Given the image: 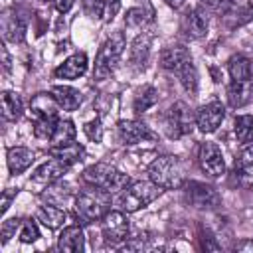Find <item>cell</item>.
I'll return each mask as SVG.
<instances>
[{
	"label": "cell",
	"mask_w": 253,
	"mask_h": 253,
	"mask_svg": "<svg viewBox=\"0 0 253 253\" xmlns=\"http://www.w3.org/2000/svg\"><path fill=\"white\" fill-rule=\"evenodd\" d=\"M83 180L89 186L99 188V190H103L107 194H119L121 190H125L130 184L126 174L119 172L113 164H107V162H97V164L85 168Z\"/></svg>",
	"instance_id": "1"
},
{
	"label": "cell",
	"mask_w": 253,
	"mask_h": 253,
	"mask_svg": "<svg viewBox=\"0 0 253 253\" xmlns=\"http://www.w3.org/2000/svg\"><path fill=\"white\" fill-rule=\"evenodd\" d=\"M162 188L156 186L152 180H136V182H130L125 190L119 192V206L123 211L126 213H132V211H138L140 208H146L150 202H154L158 196H160Z\"/></svg>",
	"instance_id": "2"
},
{
	"label": "cell",
	"mask_w": 253,
	"mask_h": 253,
	"mask_svg": "<svg viewBox=\"0 0 253 253\" xmlns=\"http://www.w3.org/2000/svg\"><path fill=\"white\" fill-rule=\"evenodd\" d=\"M125 36L123 32H115L99 49L95 57V67H93V79L95 81H105L113 75L123 51H125Z\"/></svg>",
	"instance_id": "3"
},
{
	"label": "cell",
	"mask_w": 253,
	"mask_h": 253,
	"mask_svg": "<svg viewBox=\"0 0 253 253\" xmlns=\"http://www.w3.org/2000/svg\"><path fill=\"white\" fill-rule=\"evenodd\" d=\"M148 178L162 190H178L184 182V170L176 156L164 154L152 160L148 166Z\"/></svg>",
	"instance_id": "4"
},
{
	"label": "cell",
	"mask_w": 253,
	"mask_h": 253,
	"mask_svg": "<svg viewBox=\"0 0 253 253\" xmlns=\"http://www.w3.org/2000/svg\"><path fill=\"white\" fill-rule=\"evenodd\" d=\"M75 211L83 223L101 221L111 211L109 210V194L99 188L95 192H81L75 198Z\"/></svg>",
	"instance_id": "5"
},
{
	"label": "cell",
	"mask_w": 253,
	"mask_h": 253,
	"mask_svg": "<svg viewBox=\"0 0 253 253\" xmlns=\"http://www.w3.org/2000/svg\"><path fill=\"white\" fill-rule=\"evenodd\" d=\"M162 123H164V130L168 132L170 138H180L188 132H192V126H194V117H192V111L186 103L178 101L174 103L162 117Z\"/></svg>",
	"instance_id": "6"
},
{
	"label": "cell",
	"mask_w": 253,
	"mask_h": 253,
	"mask_svg": "<svg viewBox=\"0 0 253 253\" xmlns=\"http://www.w3.org/2000/svg\"><path fill=\"white\" fill-rule=\"evenodd\" d=\"M69 170V164L53 158V160H47L43 162L30 178V188H34V192H42L45 186H51L55 184L65 172Z\"/></svg>",
	"instance_id": "7"
},
{
	"label": "cell",
	"mask_w": 253,
	"mask_h": 253,
	"mask_svg": "<svg viewBox=\"0 0 253 253\" xmlns=\"http://www.w3.org/2000/svg\"><path fill=\"white\" fill-rule=\"evenodd\" d=\"M198 160H200L202 170L208 176L219 178L225 174V160H223V154L215 142H202L200 150H198Z\"/></svg>",
	"instance_id": "8"
},
{
	"label": "cell",
	"mask_w": 253,
	"mask_h": 253,
	"mask_svg": "<svg viewBox=\"0 0 253 253\" xmlns=\"http://www.w3.org/2000/svg\"><path fill=\"white\" fill-rule=\"evenodd\" d=\"M101 221H103V237L107 243L119 245L121 241L126 239L130 225L125 211H109Z\"/></svg>",
	"instance_id": "9"
},
{
	"label": "cell",
	"mask_w": 253,
	"mask_h": 253,
	"mask_svg": "<svg viewBox=\"0 0 253 253\" xmlns=\"http://www.w3.org/2000/svg\"><path fill=\"white\" fill-rule=\"evenodd\" d=\"M186 196H188V202L194 208H200V210H213L221 202V198L215 192V188H211V186H208L204 182H190Z\"/></svg>",
	"instance_id": "10"
},
{
	"label": "cell",
	"mask_w": 253,
	"mask_h": 253,
	"mask_svg": "<svg viewBox=\"0 0 253 253\" xmlns=\"http://www.w3.org/2000/svg\"><path fill=\"white\" fill-rule=\"evenodd\" d=\"M117 136L123 144H138L144 140H154L156 134L138 121H119L117 123Z\"/></svg>",
	"instance_id": "11"
},
{
	"label": "cell",
	"mask_w": 253,
	"mask_h": 253,
	"mask_svg": "<svg viewBox=\"0 0 253 253\" xmlns=\"http://www.w3.org/2000/svg\"><path fill=\"white\" fill-rule=\"evenodd\" d=\"M223 119H225V107L219 101H211V103L200 107V111L196 115V125L204 134L215 132L217 126L223 123Z\"/></svg>",
	"instance_id": "12"
},
{
	"label": "cell",
	"mask_w": 253,
	"mask_h": 253,
	"mask_svg": "<svg viewBox=\"0 0 253 253\" xmlns=\"http://www.w3.org/2000/svg\"><path fill=\"white\" fill-rule=\"evenodd\" d=\"M182 32L186 38L190 40H200L208 34V18H206V12L200 10V8H194V10H188L184 16H182V24H180Z\"/></svg>",
	"instance_id": "13"
},
{
	"label": "cell",
	"mask_w": 253,
	"mask_h": 253,
	"mask_svg": "<svg viewBox=\"0 0 253 253\" xmlns=\"http://www.w3.org/2000/svg\"><path fill=\"white\" fill-rule=\"evenodd\" d=\"M2 34L8 42H22L26 38V18L14 10H6L2 14Z\"/></svg>",
	"instance_id": "14"
},
{
	"label": "cell",
	"mask_w": 253,
	"mask_h": 253,
	"mask_svg": "<svg viewBox=\"0 0 253 253\" xmlns=\"http://www.w3.org/2000/svg\"><path fill=\"white\" fill-rule=\"evenodd\" d=\"M59 109L61 107L51 93H36L30 101V111L36 117V121L38 119H55Z\"/></svg>",
	"instance_id": "15"
},
{
	"label": "cell",
	"mask_w": 253,
	"mask_h": 253,
	"mask_svg": "<svg viewBox=\"0 0 253 253\" xmlns=\"http://www.w3.org/2000/svg\"><path fill=\"white\" fill-rule=\"evenodd\" d=\"M87 63H89L87 55L83 51H79V53L69 55L53 73L57 79H77L87 71Z\"/></svg>",
	"instance_id": "16"
},
{
	"label": "cell",
	"mask_w": 253,
	"mask_h": 253,
	"mask_svg": "<svg viewBox=\"0 0 253 253\" xmlns=\"http://www.w3.org/2000/svg\"><path fill=\"white\" fill-rule=\"evenodd\" d=\"M85 247V237L79 225H67L63 227V231L57 237V249L59 251H69V253H77L83 251Z\"/></svg>",
	"instance_id": "17"
},
{
	"label": "cell",
	"mask_w": 253,
	"mask_h": 253,
	"mask_svg": "<svg viewBox=\"0 0 253 253\" xmlns=\"http://www.w3.org/2000/svg\"><path fill=\"white\" fill-rule=\"evenodd\" d=\"M235 176L241 186L249 188L253 186V144L241 150V154L235 160Z\"/></svg>",
	"instance_id": "18"
},
{
	"label": "cell",
	"mask_w": 253,
	"mask_h": 253,
	"mask_svg": "<svg viewBox=\"0 0 253 253\" xmlns=\"http://www.w3.org/2000/svg\"><path fill=\"white\" fill-rule=\"evenodd\" d=\"M192 59V55H190V51L184 47V45H172V47H166L164 51H162V55H160V65L164 67V69H168V71H178L186 61H190Z\"/></svg>",
	"instance_id": "19"
},
{
	"label": "cell",
	"mask_w": 253,
	"mask_h": 253,
	"mask_svg": "<svg viewBox=\"0 0 253 253\" xmlns=\"http://www.w3.org/2000/svg\"><path fill=\"white\" fill-rule=\"evenodd\" d=\"M8 168L10 172L16 176V174H22L24 170H28L34 162V152L26 146H12L8 150Z\"/></svg>",
	"instance_id": "20"
},
{
	"label": "cell",
	"mask_w": 253,
	"mask_h": 253,
	"mask_svg": "<svg viewBox=\"0 0 253 253\" xmlns=\"http://www.w3.org/2000/svg\"><path fill=\"white\" fill-rule=\"evenodd\" d=\"M36 219H38L42 225H45L47 229H57V227H61V225L65 223L67 215H65V211H63L61 208H57V206H53V204H43V206L38 208Z\"/></svg>",
	"instance_id": "21"
},
{
	"label": "cell",
	"mask_w": 253,
	"mask_h": 253,
	"mask_svg": "<svg viewBox=\"0 0 253 253\" xmlns=\"http://www.w3.org/2000/svg\"><path fill=\"white\" fill-rule=\"evenodd\" d=\"M150 57V36L142 34L132 42L130 47V65L134 69H144Z\"/></svg>",
	"instance_id": "22"
},
{
	"label": "cell",
	"mask_w": 253,
	"mask_h": 253,
	"mask_svg": "<svg viewBox=\"0 0 253 253\" xmlns=\"http://www.w3.org/2000/svg\"><path fill=\"white\" fill-rule=\"evenodd\" d=\"M253 99V85L251 81H233L227 87V101L231 107H243Z\"/></svg>",
	"instance_id": "23"
},
{
	"label": "cell",
	"mask_w": 253,
	"mask_h": 253,
	"mask_svg": "<svg viewBox=\"0 0 253 253\" xmlns=\"http://www.w3.org/2000/svg\"><path fill=\"white\" fill-rule=\"evenodd\" d=\"M152 16H154V10L150 6H136V8H130L125 16V26L132 32H138L142 28H146L150 22H152Z\"/></svg>",
	"instance_id": "24"
},
{
	"label": "cell",
	"mask_w": 253,
	"mask_h": 253,
	"mask_svg": "<svg viewBox=\"0 0 253 253\" xmlns=\"http://www.w3.org/2000/svg\"><path fill=\"white\" fill-rule=\"evenodd\" d=\"M51 95L55 97V101L63 111H75L81 105V93L67 85H55L51 89Z\"/></svg>",
	"instance_id": "25"
},
{
	"label": "cell",
	"mask_w": 253,
	"mask_h": 253,
	"mask_svg": "<svg viewBox=\"0 0 253 253\" xmlns=\"http://www.w3.org/2000/svg\"><path fill=\"white\" fill-rule=\"evenodd\" d=\"M49 156L65 162V164H73V162H79L83 160L85 156V148L79 144V142H69V144H61V146H51L49 148Z\"/></svg>",
	"instance_id": "26"
},
{
	"label": "cell",
	"mask_w": 253,
	"mask_h": 253,
	"mask_svg": "<svg viewBox=\"0 0 253 253\" xmlns=\"http://www.w3.org/2000/svg\"><path fill=\"white\" fill-rule=\"evenodd\" d=\"M227 69H229V75L233 81H251V77H253V65L241 53L233 55L227 61Z\"/></svg>",
	"instance_id": "27"
},
{
	"label": "cell",
	"mask_w": 253,
	"mask_h": 253,
	"mask_svg": "<svg viewBox=\"0 0 253 253\" xmlns=\"http://www.w3.org/2000/svg\"><path fill=\"white\" fill-rule=\"evenodd\" d=\"M22 99L14 91L2 93V115L6 121H18L22 117Z\"/></svg>",
	"instance_id": "28"
},
{
	"label": "cell",
	"mask_w": 253,
	"mask_h": 253,
	"mask_svg": "<svg viewBox=\"0 0 253 253\" xmlns=\"http://www.w3.org/2000/svg\"><path fill=\"white\" fill-rule=\"evenodd\" d=\"M73 138H75V126L71 121L65 119V121H57L55 128L49 136V142H51V146H61V144L73 142Z\"/></svg>",
	"instance_id": "29"
},
{
	"label": "cell",
	"mask_w": 253,
	"mask_h": 253,
	"mask_svg": "<svg viewBox=\"0 0 253 253\" xmlns=\"http://www.w3.org/2000/svg\"><path fill=\"white\" fill-rule=\"evenodd\" d=\"M176 73H178V77H180L182 87H184L190 95H196V91H198V71H196V67H194L192 59H190V61H186V63H184Z\"/></svg>",
	"instance_id": "30"
},
{
	"label": "cell",
	"mask_w": 253,
	"mask_h": 253,
	"mask_svg": "<svg viewBox=\"0 0 253 253\" xmlns=\"http://www.w3.org/2000/svg\"><path fill=\"white\" fill-rule=\"evenodd\" d=\"M235 136L239 142H253V115H239L235 119Z\"/></svg>",
	"instance_id": "31"
},
{
	"label": "cell",
	"mask_w": 253,
	"mask_h": 253,
	"mask_svg": "<svg viewBox=\"0 0 253 253\" xmlns=\"http://www.w3.org/2000/svg\"><path fill=\"white\" fill-rule=\"evenodd\" d=\"M158 101V91L152 85H146L142 91H138V95L134 97V111L136 113H144L150 107H154Z\"/></svg>",
	"instance_id": "32"
},
{
	"label": "cell",
	"mask_w": 253,
	"mask_h": 253,
	"mask_svg": "<svg viewBox=\"0 0 253 253\" xmlns=\"http://www.w3.org/2000/svg\"><path fill=\"white\" fill-rule=\"evenodd\" d=\"M81 6H83L85 16L93 20H99L105 16V0H81Z\"/></svg>",
	"instance_id": "33"
},
{
	"label": "cell",
	"mask_w": 253,
	"mask_h": 253,
	"mask_svg": "<svg viewBox=\"0 0 253 253\" xmlns=\"http://www.w3.org/2000/svg\"><path fill=\"white\" fill-rule=\"evenodd\" d=\"M55 125H57V117L55 119H38L36 121V126H34V134L38 138H47L49 140Z\"/></svg>",
	"instance_id": "34"
},
{
	"label": "cell",
	"mask_w": 253,
	"mask_h": 253,
	"mask_svg": "<svg viewBox=\"0 0 253 253\" xmlns=\"http://www.w3.org/2000/svg\"><path fill=\"white\" fill-rule=\"evenodd\" d=\"M38 237H40V229H38L36 221H34V219L24 221L22 231H20V241H22V243H34Z\"/></svg>",
	"instance_id": "35"
},
{
	"label": "cell",
	"mask_w": 253,
	"mask_h": 253,
	"mask_svg": "<svg viewBox=\"0 0 253 253\" xmlns=\"http://www.w3.org/2000/svg\"><path fill=\"white\" fill-rule=\"evenodd\" d=\"M20 227V219L18 217H12V219H6L4 223H2V229H0V237H2V245H6L8 241H10V237H14V233H16V229Z\"/></svg>",
	"instance_id": "36"
},
{
	"label": "cell",
	"mask_w": 253,
	"mask_h": 253,
	"mask_svg": "<svg viewBox=\"0 0 253 253\" xmlns=\"http://www.w3.org/2000/svg\"><path fill=\"white\" fill-rule=\"evenodd\" d=\"M85 132H87V136H89L91 140L101 142V138H103V126H101V121L95 119V121L87 123V125H85Z\"/></svg>",
	"instance_id": "37"
},
{
	"label": "cell",
	"mask_w": 253,
	"mask_h": 253,
	"mask_svg": "<svg viewBox=\"0 0 253 253\" xmlns=\"http://www.w3.org/2000/svg\"><path fill=\"white\" fill-rule=\"evenodd\" d=\"M119 10H121V0H105V16L103 18L107 22H111V20H115Z\"/></svg>",
	"instance_id": "38"
},
{
	"label": "cell",
	"mask_w": 253,
	"mask_h": 253,
	"mask_svg": "<svg viewBox=\"0 0 253 253\" xmlns=\"http://www.w3.org/2000/svg\"><path fill=\"white\" fill-rule=\"evenodd\" d=\"M16 194H18V190H6V192L2 194V213H6V210L10 208L12 198H16Z\"/></svg>",
	"instance_id": "39"
},
{
	"label": "cell",
	"mask_w": 253,
	"mask_h": 253,
	"mask_svg": "<svg viewBox=\"0 0 253 253\" xmlns=\"http://www.w3.org/2000/svg\"><path fill=\"white\" fill-rule=\"evenodd\" d=\"M53 4H55V8H57V12L65 14V12H69V10H71L73 0H53Z\"/></svg>",
	"instance_id": "40"
},
{
	"label": "cell",
	"mask_w": 253,
	"mask_h": 253,
	"mask_svg": "<svg viewBox=\"0 0 253 253\" xmlns=\"http://www.w3.org/2000/svg\"><path fill=\"white\" fill-rule=\"evenodd\" d=\"M235 251H253V239L239 241V243L235 245Z\"/></svg>",
	"instance_id": "41"
},
{
	"label": "cell",
	"mask_w": 253,
	"mask_h": 253,
	"mask_svg": "<svg viewBox=\"0 0 253 253\" xmlns=\"http://www.w3.org/2000/svg\"><path fill=\"white\" fill-rule=\"evenodd\" d=\"M2 65H4L6 71H10V55H8L6 45H2Z\"/></svg>",
	"instance_id": "42"
},
{
	"label": "cell",
	"mask_w": 253,
	"mask_h": 253,
	"mask_svg": "<svg viewBox=\"0 0 253 253\" xmlns=\"http://www.w3.org/2000/svg\"><path fill=\"white\" fill-rule=\"evenodd\" d=\"M164 2H166L170 8H180V6L184 4V0H164Z\"/></svg>",
	"instance_id": "43"
}]
</instances>
